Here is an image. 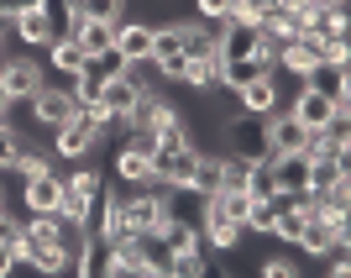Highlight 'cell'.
<instances>
[{
  "instance_id": "1",
  "label": "cell",
  "mask_w": 351,
  "mask_h": 278,
  "mask_svg": "<svg viewBox=\"0 0 351 278\" xmlns=\"http://www.w3.org/2000/svg\"><path fill=\"white\" fill-rule=\"evenodd\" d=\"M95 194H100V174L95 168H73L58 189V220H73V226H89V210H95Z\"/></svg>"
},
{
  "instance_id": "2",
  "label": "cell",
  "mask_w": 351,
  "mask_h": 278,
  "mask_svg": "<svg viewBox=\"0 0 351 278\" xmlns=\"http://www.w3.org/2000/svg\"><path fill=\"white\" fill-rule=\"evenodd\" d=\"M162 194H168V184H158V178H147L142 194H126V226H132V236H162V226H168Z\"/></svg>"
},
{
  "instance_id": "3",
  "label": "cell",
  "mask_w": 351,
  "mask_h": 278,
  "mask_svg": "<svg viewBox=\"0 0 351 278\" xmlns=\"http://www.w3.org/2000/svg\"><path fill=\"white\" fill-rule=\"evenodd\" d=\"M226 152L231 158H247V163H267L273 158V147H267V121H257V116H236L231 126H226Z\"/></svg>"
},
{
  "instance_id": "4",
  "label": "cell",
  "mask_w": 351,
  "mask_h": 278,
  "mask_svg": "<svg viewBox=\"0 0 351 278\" xmlns=\"http://www.w3.org/2000/svg\"><path fill=\"white\" fill-rule=\"evenodd\" d=\"M236 105H241V116H257V121H267V116H278L283 111V84H278V69H263L257 79H252L241 95H236Z\"/></svg>"
},
{
  "instance_id": "5",
  "label": "cell",
  "mask_w": 351,
  "mask_h": 278,
  "mask_svg": "<svg viewBox=\"0 0 351 278\" xmlns=\"http://www.w3.org/2000/svg\"><path fill=\"white\" fill-rule=\"evenodd\" d=\"M43 84H47V73L37 69V58H5L0 63V95L11 105H27Z\"/></svg>"
},
{
  "instance_id": "6",
  "label": "cell",
  "mask_w": 351,
  "mask_h": 278,
  "mask_svg": "<svg viewBox=\"0 0 351 278\" xmlns=\"http://www.w3.org/2000/svg\"><path fill=\"white\" fill-rule=\"evenodd\" d=\"M194 163H199V142H189V147H152V178L158 184H189V174H194Z\"/></svg>"
},
{
  "instance_id": "7",
  "label": "cell",
  "mask_w": 351,
  "mask_h": 278,
  "mask_svg": "<svg viewBox=\"0 0 351 278\" xmlns=\"http://www.w3.org/2000/svg\"><path fill=\"white\" fill-rule=\"evenodd\" d=\"M58 189H63V174H27L21 178V210L27 216H53L58 210Z\"/></svg>"
},
{
  "instance_id": "8",
  "label": "cell",
  "mask_w": 351,
  "mask_h": 278,
  "mask_svg": "<svg viewBox=\"0 0 351 278\" xmlns=\"http://www.w3.org/2000/svg\"><path fill=\"white\" fill-rule=\"evenodd\" d=\"M95 231H100L110 247L132 242V226H126V194H121L116 184H100V226H95Z\"/></svg>"
},
{
  "instance_id": "9",
  "label": "cell",
  "mask_w": 351,
  "mask_h": 278,
  "mask_svg": "<svg viewBox=\"0 0 351 278\" xmlns=\"http://www.w3.org/2000/svg\"><path fill=\"white\" fill-rule=\"evenodd\" d=\"M116 178L121 184H147L152 178V137H132L116 147Z\"/></svg>"
},
{
  "instance_id": "10",
  "label": "cell",
  "mask_w": 351,
  "mask_h": 278,
  "mask_svg": "<svg viewBox=\"0 0 351 278\" xmlns=\"http://www.w3.org/2000/svg\"><path fill=\"white\" fill-rule=\"evenodd\" d=\"M27 105H32V121H37V126H53V132H58L63 121H73V100H69L63 84H43Z\"/></svg>"
},
{
  "instance_id": "11",
  "label": "cell",
  "mask_w": 351,
  "mask_h": 278,
  "mask_svg": "<svg viewBox=\"0 0 351 278\" xmlns=\"http://www.w3.org/2000/svg\"><path fill=\"white\" fill-rule=\"evenodd\" d=\"M152 21H136V16H121L116 21V53L126 63H147L152 58Z\"/></svg>"
},
{
  "instance_id": "12",
  "label": "cell",
  "mask_w": 351,
  "mask_h": 278,
  "mask_svg": "<svg viewBox=\"0 0 351 278\" xmlns=\"http://www.w3.org/2000/svg\"><path fill=\"white\" fill-rule=\"evenodd\" d=\"M267 174H273V189H289V194L309 189V158L304 152H273V158H267Z\"/></svg>"
},
{
  "instance_id": "13",
  "label": "cell",
  "mask_w": 351,
  "mask_h": 278,
  "mask_svg": "<svg viewBox=\"0 0 351 278\" xmlns=\"http://www.w3.org/2000/svg\"><path fill=\"white\" fill-rule=\"evenodd\" d=\"M351 63H315V69L304 73V89H315V95H330L336 105H351V79H346Z\"/></svg>"
},
{
  "instance_id": "14",
  "label": "cell",
  "mask_w": 351,
  "mask_h": 278,
  "mask_svg": "<svg viewBox=\"0 0 351 278\" xmlns=\"http://www.w3.org/2000/svg\"><path fill=\"white\" fill-rule=\"evenodd\" d=\"M304 132H320L325 121H330V111H336V100L330 95H315V89H299V95H289V105H283Z\"/></svg>"
},
{
  "instance_id": "15",
  "label": "cell",
  "mask_w": 351,
  "mask_h": 278,
  "mask_svg": "<svg viewBox=\"0 0 351 278\" xmlns=\"http://www.w3.org/2000/svg\"><path fill=\"white\" fill-rule=\"evenodd\" d=\"M162 210H168V226H205V194L184 189V184H173V189L162 194Z\"/></svg>"
},
{
  "instance_id": "16",
  "label": "cell",
  "mask_w": 351,
  "mask_h": 278,
  "mask_svg": "<svg viewBox=\"0 0 351 278\" xmlns=\"http://www.w3.org/2000/svg\"><path fill=\"white\" fill-rule=\"evenodd\" d=\"M257 43H263V32H257V27H236V21H220V27H215L220 58H257Z\"/></svg>"
},
{
  "instance_id": "17",
  "label": "cell",
  "mask_w": 351,
  "mask_h": 278,
  "mask_svg": "<svg viewBox=\"0 0 351 278\" xmlns=\"http://www.w3.org/2000/svg\"><path fill=\"white\" fill-rule=\"evenodd\" d=\"M95 142H100V137L89 132L84 121H63L58 132H53V152H58V158H73V163H84L89 152H95Z\"/></svg>"
},
{
  "instance_id": "18",
  "label": "cell",
  "mask_w": 351,
  "mask_h": 278,
  "mask_svg": "<svg viewBox=\"0 0 351 278\" xmlns=\"http://www.w3.org/2000/svg\"><path fill=\"white\" fill-rule=\"evenodd\" d=\"M43 53H47V69L58 73V79H73V73H84V69H89L84 47L73 43V37H53V43H47Z\"/></svg>"
},
{
  "instance_id": "19",
  "label": "cell",
  "mask_w": 351,
  "mask_h": 278,
  "mask_svg": "<svg viewBox=\"0 0 351 278\" xmlns=\"http://www.w3.org/2000/svg\"><path fill=\"white\" fill-rule=\"evenodd\" d=\"M315 63H325V43H320V37H309V32H299V37L289 43V53L278 58V69H289V73H299V79H304Z\"/></svg>"
},
{
  "instance_id": "20",
  "label": "cell",
  "mask_w": 351,
  "mask_h": 278,
  "mask_svg": "<svg viewBox=\"0 0 351 278\" xmlns=\"http://www.w3.org/2000/svg\"><path fill=\"white\" fill-rule=\"evenodd\" d=\"M11 32H16L27 47H47V43H53V27H47L43 5H21V11L11 16Z\"/></svg>"
},
{
  "instance_id": "21",
  "label": "cell",
  "mask_w": 351,
  "mask_h": 278,
  "mask_svg": "<svg viewBox=\"0 0 351 278\" xmlns=\"http://www.w3.org/2000/svg\"><path fill=\"white\" fill-rule=\"evenodd\" d=\"M304 126L289 116V111H278V116H267V147L273 152H304Z\"/></svg>"
},
{
  "instance_id": "22",
  "label": "cell",
  "mask_w": 351,
  "mask_h": 278,
  "mask_svg": "<svg viewBox=\"0 0 351 278\" xmlns=\"http://www.w3.org/2000/svg\"><path fill=\"white\" fill-rule=\"evenodd\" d=\"M79 278H110V242L95 226L84 231V252H79Z\"/></svg>"
},
{
  "instance_id": "23",
  "label": "cell",
  "mask_w": 351,
  "mask_h": 278,
  "mask_svg": "<svg viewBox=\"0 0 351 278\" xmlns=\"http://www.w3.org/2000/svg\"><path fill=\"white\" fill-rule=\"evenodd\" d=\"M263 73V63L257 58H220V73H215V84L226 89V95H241V89L252 84Z\"/></svg>"
},
{
  "instance_id": "24",
  "label": "cell",
  "mask_w": 351,
  "mask_h": 278,
  "mask_svg": "<svg viewBox=\"0 0 351 278\" xmlns=\"http://www.w3.org/2000/svg\"><path fill=\"white\" fill-rule=\"evenodd\" d=\"M199 242H205V247H215V252H231L236 242H241V226H236V220H226V216H205Z\"/></svg>"
},
{
  "instance_id": "25",
  "label": "cell",
  "mask_w": 351,
  "mask_h": 278,
  "mask_svg": "<svg viewBox=\"0 0 351 278\" xmlns=\"http://www.w3.org/2000/svg\"><path fill=\"white\" fill-rule=\"evenodd\" d=\"M184 27V58H215V27H205V21H178Z\"/></svg>"
},
{
  "instance_id": "26",
  "label": "cell",
  "mask_w": 351,
  "mask_h": 278,
  "mask_svg": "<svg viewBox=\"0 0 351 278\" xmlns=\"http://www.w3.org/2000/svg\"><path fill=\"white\" fill-rule=\"evenodd\" d=\"M184 189H194V194H215L220 189V152H199V163H194V174H189V184Z\"/></svg>"
},
{
  "instance_id": "27",
  "label": "cell",
  "mask_w": 351,
  "mask_h": 278,
  "mask_svg": "<svg viewBox=\"0 0 351 278\" xmlns=\"http://www.w3.org/2000/svg\"><path fill=\"white\" fill-rule=\"evenodd\" d=\"M341 178H351L341 158H309V189L304 194H320V189H330V184H341Z\"/></svg>"
},
{
  "instance_id": "28",
  "label": "cell",
  "mask_w": 351,
  "mask_h": 278,
  "mask_svg": "<svg viewBox=\"0 0 351 278\" xmlns=\"http://www.w3.org/2000/svg\"><path fill=\"white\" fill-rule=\"evenodd\" d=\"M58 226H63L58 216H21V231H27L32 247H53V242H58Z\"/></svg>"
},
{
  "instance_id": "29",
  "label": "cell",
  "mask_w": 351,
  "mask_h": 278,
  "mask_svg": "<svg viewBox=\"0 0 351 278\" xmlns=\"http://www.w3.org/2000/svg\"><path fill=\"white\" fill-rule=\"evenodd\" d=\"M215 73H220V53H215V58H189V63H184V84L210 95V89H215Z\"/></svg>"
},
{
  "instance_id": "30",
  "label": "cell",
  "mask_w": 351,
  "mask_h": 278,
  "mask_svg": "<svg viewBox=\"0 0 351 278\" xmlns=\"http://www.w3.org/2000/svg\"><path fill=\"white\" fill-rule=\"evenodd\" d=\"M168 273H173V278H205L210 273L205 247H199V252H173V257H168Z\"/></svg>"
},
{
  "instance_id": "31",
  "label": "cell",
  "mask_w": 351,
  "mask_h": 278,
  "mask_svg": "<svg viewBox=\"0 0 351 278\" xmlns=\"http://www.w3.org/2000/svg\"><path fill=\"white\" fill-rule=\"evenodd\" d=\"M73 11L89 16V21H121V16H126V0H73Z\"/></svg>"
},
{
  "instance_id": "32",
  "label": "cell",
  "mask_w": 351,
  "mask_h": 278,
  "mask_svg": "<svg viewBox=\"0 0 351 278\" xmlns=\"http://www.w3.org/2000/svg\"><path fill=\"white\" fill-rule=\"evenodd\" d=\"M273 220H278V210L267 205V200H252V205H247V220H241V231H267V236H273Z\"/></svg>"
},
{
  "instance_id": "33",
  "label": "cell",
  "mask_w": 351,
  "mask_h": 278,
  "mask_svg": "<svg viewBox=\"0 0 351 278\" xmlns=\"http://www.w3.org/2000/svg\"><path fill=\"white\" fill-rule=\"evenodd\" d=\"M299 231H304V210H299V205L283 210V216L273 220V236H278L283 247H293V242H299Z\"/></svg>"
},
{
  "instance_id": "34",
  "label": "cell",
  "mask_w": 351,
  "mask_h": 278,
  "mask_svg": "<svg viewBox=\"0 0 351 278\" xmlns=\"http://www.w3.org/2000/svg\"><path fill=\"white\" fill-rule=\"evenodd\" d=\"M16 152H21V132H16V121H0V174L16 163Z\"/></svg>"
},
{
  "instance_id": "35",
  "label": "cell",
  "mask_w": 351,
  "mask_h": 278,
  "mask_svg": "<svg viewBox=\"0 0 351 278\" xmlns=\"http://www.w3.org/2000/svg\"><path fill=\"white\" fill-rule=\"evenodd\" d=\"M257 273H263V278H304V268L293 263L289 252H278V257H267V263L257 268Z\"/></svg>"
},
{
  "instance_id": "36",
  "label": "cell",
  "mask_w": 351,
  "mask_h": 278,
  "mask_svg": "<svg viewBox=\"0 0 351 278\" xmlns=\"http://www.w3.org/2000/svg\"><path fill=\"white\" fill-rule=\"evenodd\" d=\"M257 16H263V0H231L226 21H236V27H257Z\"/></svg>"
},
{
  "instance_id": "37",
  "label": "cell",
  "mask_w": 351,
  "mask_h": 278,
  "mask_svg": "<svg viewBox=\"0 0 351 278\" xmlns=\"http://www.w3.org/2000/svg\"><path fill=\"white\" fill-rule=\"evenodd\" d=\"M194 11L205 16L210 27H220V21H226V11H231V0H194Z\"/></svg>"
},
{
  "instance_id": "38",
  "label": "cell",
  "mask_w": 351,
  "mask_h": 278,
  "mask_svg": "<svg viewBox=\"0 0 351 278\" xmlns=\"http://www.w3.org/2000/svg\"><path fill=\"white\" fill-rule=\"evenodd\" d=\"M325 63H351V43L346 37H325Z\"/></svg>"
},
{
  "instance_id": "39",
  "label": "cell",
  "mask_w": 351,
  "mask_h": 278,
  "mask_svg": "<svg viewBox=\"0 0 351 278\" xmlns=\"http://www.w3.org/2000/svg\"><path fill=\"white\" fill-rule=\"evenodd\" d=\"M16 231H21V220H11V216H5V210H0V242H5V247H11V242H16Z\"/></svg>"
},
{
  "instance_id": "40",
  "label": "cell",
  "mask_w": 351,
  "mask_h": 278,
  "mask_svg": "<svg viewBox=\"0 0 351 278\" xmlns=\"http://www.w3.org/2000/svg\"><path fill=\"white\" fill-rule=\"evenodd\" d=\"M11 273H16V257H11V247L0 242V278H11Z\"/></svg>"
},
{
  "instance_id": "41",
  "label": "cell",
  "mask_w": 351,
  "mask_h": 278,
  "mask_svg": "<svg viewBox=\"0 0 351 278\" xmlns=\"http://www.w3.org/2000/svg\"><path fill=\"white\" fill-rule=\"evenodd\" d=\"M142 278H173V273H168V268H147Z\"/></svg>"
},
{
  "instance_id": "42",
  "label": "cell",
  "mask_w": 351,
  "mask_h": 278,
  "mask_svg": "<svg viewBox=\"0 0 351 278\" xmlns=\"http://www.w3.org/2000/svg\"><path fill=\"white\" fill-rule=\"evenodd\" d=\"M325 278H351V268H325Z\"/></svg>"
},
{
  "instance_id": "43",
  "label": "cell",
  "mask_w": 351,
  "mask_h": 278,
  "mask_svg": "<svg viewBox=\"0 0 351 278\" xmlns=\"http://www.w3.org/2000/svg\"><path fill=\"white\" fill-rule=\"evenodd\" d=\"M0 63H5V27H0Z\"/></svg>"
},
{
  "instance_id": "44",
  "label": "cell",
  "mask_w": 351,
  "mask_h": 278,
  "mask_svg": "<svg viewBox=\"0 0 351 278\" xmlns=\"http://www.w3.org/2000/svg\"><path fill=\"white\" fill-rule=\"evenodd\" d=\"M320 5H346V0H320Z\"/></svg>"
},
{
  "instance_id": "45",
  "label": "cell",
  "mask_w": 351,
  "mask_h": 278,
  "mask_svg": "<svg viewBox=\"0 0 351 278\" xmlns=\"http://www.w3.org/2000/svg\"><path fill=\"white\" fill-rule=\"evenodd\" d=\"M21 5H43V0H21Z\"/></svg>"
},
{
  "instance_id": "46",
  "label": "cell",
  "mask_w": 351,
  "mask_h": 278,
  "mask_svg": "<svg viewBox=\"0 0 351 278\" xmlns=\"http://www.w3.org/2000/svg\"><path fill=\"white\" fill-rule=\"evenodd\" d=\"M0 210H5V189H0Z\"/></svg>"
}]
</instances>
